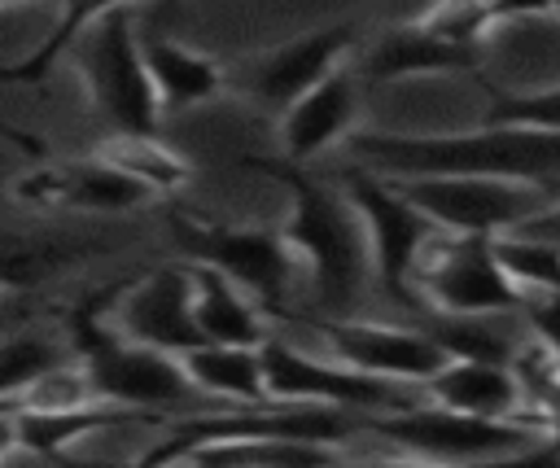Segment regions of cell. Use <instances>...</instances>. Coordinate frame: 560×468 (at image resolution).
<instances>
[{"mask_svg":"<svg viewBox=\"0 0 560 468\" xmlns=\"http://www.w3.org/2000/svg\"><path fill=\"white\" fill-rule=\"evenodd\" d=\"M350 153L376 175H494V179H560V131L486 122L459 136H394L359 131Z\"/></svg>","mask_w":560,"mask_h":468,"instance_id":"6da1fadb","label":"cell"},{"mask_svg":"<svg viewBox=\"0 0 560 468\" xmlns=\"http://www.w3.org/2000/svg\"><path fill=\"white\" fill-rule=\"evenodd\" d=\"M254 166L293 192V210H289V223L280 227V236L289 241L293 254H302L311 262L319 306L332 315L350 311V302L363 293V280L372 267L359 210L350 206V197H341L324 179L306 175L302 162L284 157V162H254Z\"/></svg>","mask_w":560,"mask_h":468,"instance_id":"7a4b0ae2","label":"cell"},{"mask_svg":"<svg viewBox=\"0 0 560 468\" xmlns=\"http://www.w3.org/2000/svg\"><path fill=\"white\" fill-rule=\"evenodd\" d=\"M74 346H79V367L101 402L114 407H136L149 416L162 411H201L210 398L184 376L179 359L153 346H140L122 337L114 324L96 315V302H88L74 319Z\"/></svg>","mask_w":560,"mask_h":468,"instance_id":"3957f363","label":"cell"},{"mask_svg":"<svg viewBox=\"0 0 560 468\" xmlns=\"http://www.w3.org/2000/svg\"><path fill=\"white\" fill-rule=\"evenodd\" d=\"M407 201H416L438 232L499 236L560 201L556 179H494V175H389Z\"/></svg>","mask_w":560,"mask_h":468,"instance_id":"277c9868","label":"cell"},{"mask_svg":"<svg viewBox=\"0 0 560 468\" xmlns=\"http://www.w3.org/2000/svg\"><path fill=\"white\" fill-rule=\"evenodd\" d=\"M359 424L424 459H512V455H534V442L547 437V429L534 420H521V416L490 420V416H468L442 402L376 411V416H363Z\"/></svg>","mask_w":560,"mask_h":468,"instance_id":"5b68a950","label":"cell"},{"mask_svg":"<svg viewBox=\"0 0 560 468\" xmlns=\"http://www.w3.org/2000/svg\"><path fill=\"white\" fill-rule=\"evenodd\" d=\"M79 74L96 105V114L109 122V131H158V96L140 57L136 22L127 4L101 13L79 39Z\"/></svg>","mask_w":560,"mask_h":468,"instance_id":"8992f818","label":"cell"},{"mask_svg":"<svg viewBox=\"0 0 560 468\" xmlns=\"http://www.w3.org/2000/svg\"><path fill=\"white\" fill-rule=\"evenodd\" d=\"M258 363H262V385L271 402H315V407H337L354 416L402 411L416 402L411 385L402 381L368 376L341 359H311L280 337L258 341Z\"/></svg>","mask_w":560,"mask_h":468,"instance_id":"52a82bcc","label":"cell"},{"mask_svg":"<svg viewBox=\"0 0 560 468\" xmlns=\"http://www.w3.org/2000/svg\"><path fill=\"white\" fill-rule=\"evenodd\" d=\"M341 188H346L350 206L363 219L368 258L376 267V280L385 284V293H394L398 302H407L411 297L416 258L438 236V223L416 201H407L389 175H376L368 166H346L341 171Z\"/></svg>","mask_w":560,"mask_h":468,"instance_id":"ba28073f","label":"cell"},{"mask_svg":"<svg viewBox=\"0 0 560 468\" xmlns=\"http://www.w3.org/2000/svg\"><path fill=\"white\" fill-rule=\"evenodd\" d=\"M411 289H424V297L446 315H481V311H521L525 293L508 280V271L494 258L490 236L464 232V236H433L411 271Z\"/></svg>","mask_w":560,"mask_h":468,"instance_id":"9c48e42d","label":"cell"},{"mask_svg":"<svg viewBox=\"0 0 560 468\" xmlns=\"http://www.w3.org/2000/svg\"><path fill=\"white\" fill-rule=\"evenodd\" d=\"M171 236L188 262H206V267L223 271L236 289H249L262 311H271V315L284 311L289 276H293V249L280 232L171 219Z\"/></svg>","mask_w":560,"mask_h":468,"instance_id":"30bf717a","label":"cell"},{"mask_svg":"<svg viewBox=\"0 0 560 468\" xmlns=\"http://www.w3.org/2000/svg\"><path fill=\"white\" fill-rule=\"evenodd\" d=\"M122 337L166 350V354H184L188 346L201 341L197 319H192V276L188 262L175 267H158L144 280H136L131 289H122L114 319H109Z\"/></svg>","mask_w":560,"mask_h":468,"instance_id":"8fae6325","label":"cell"},{"mask_svg":"<svg viewBox=\"0 0 560 468\" xmlns=\"http://www.w3.org/2000/svg\"><path fill=\"white\" fill-rule=\"evenodd\" d=\"M13 197L31 206H66V210H96V214H118L153 201V192L118 171L105 157H74V162H52L39 166L22 179H13Z\"/></svg>","mask_w":560,"mask_h":468,"instance_id":"7c38bea8","label":"cell"},{"mask_svg":"<svg viewBox=\"0 0 560 468\" xmlns=\"http://www.w3.org/2000/svg\"><path fill=\"white\" fill-rule=\"evenodd\" d=\"M319 328H324L332 359L368 376H385L402 385H424L451 359L429 332H407V328H385V324H346V319H324Z\"/></svg>","mask_w":560,"mask_h":468,"instance_id":"4fadbf2b","label":"cell"},{"mask_svg":"<svg viewBox=\"0 0 560 468\" xmlns=\"http://www.w3.org/2000/svg\"><path fill=\"white\" fill-rule=\"evenodd\" d=\"M354 44V31L350 26H324V31H306L280 48H271L267 57H258L245 74V87L271 105V109H284L293 96H302L306 87H315L328 70L341 66L346 48Z\"/></svg>","mask_w":560,"mask_h":468,"instance_id":"5bb4252c","label":"cell"},{"mask_svg":"<svg viewBox=\"0 0 560 468\" xmlns=\"http://www.w3.org/2000/svg\"><path fill=\"white\" fill-rule=\"evenodd\" d=\"M354 74L346 66L328 70L315 87H306L302 96H293L284 105V122H280V140H284V157L289 162H306L315 153H324L337 136L350 131L354 122Z\"/></svg>","mask_w":560,"mask_h":468,"instance_id":"9a60e30c","label":"cell"},{"mask_svg":"<svg viewBox=\"0 0 560 468\" xmlns=\"http://www.w3.org/2000/svg\"><path fill=\"white\" fill-rule=\"evenodd\" d=\"M429 398L468 416H490V420H516L525 407L521 381L512 363H486V359H446L429 381Z\"/></svg>","mask_w":560,"mask_h":468,"instance_id":"2e32d148","label":"cell"},{"mask_svg":"<svg viewBox=\"0 0 560 468\" xmlns=\"http://www.w3.org/2000/svg\"><path fill=\"white\" fill-rule=\"evenodd\" d=\"M481 48H468V44H451V39H438L433 31H424L420 22H407V26H394L385 31L359 74L372 79V83H389V79H411V74H442V70H472Z\"/></svg>","mask_w":560,"mask_h":468,"instance_id":"e0dca14e","label":"cell"},{"mask_svg":"<svg viewBox=\"0 0 560 468\" xmlns=\"http://www.w3.org/2000/svg\"><path fill=\"white\" fill-rule=\"evenodd\" d=\"M13 446L31 455H61L70 442L114 429V424H136V420H158L136 407H114V402H79V407H13Z\"/></svg>","mask_w":560,"mask_h":468,"instance_id":"ac0fdd59","label":"cell"},{"mask_svg":"<svg viewBox=\"0 0 560 468\" xmlns=\"http://www.w3.org/2000/svg\"><path fill=\"white\" fill-rule=\"evenodd\" d=\"M184 376L206 394L223 398L232 407H271L262 385L258 346H228V341H197L184 354H175Z\"/></svg>","mask_w":560,"mask_h":468,"instance_id":"d6986e66","label":"cell"},{"mask_svg":"<svg viewBox=\"0 0 560 468\" xmlns=\"http://www.w3.org/2000/svg\"><path fill=\"white\" fill-rule=\"evenodd\" d=\"M188 276H192V319H197L201 341L258 346L267 337L258 306L223 271H214L206 262H188Z\"/></svg>","mask_w":560,"mask_h":468,"instance_id":"ffe728a7","label":"cell"},{"mask_svg":"<svg viewBox=\"0 0 560 468\" xmlns=\"http://www.w3.org/2000/svg\"><path fill=\"white\" fill-rule=\"evenodd\" d=\"M140 57H144V70H149V83H153V96L162 109L201 105V101L219 96V87H223V74L210 57H201L166 35L140 39Z\"/></svg>","mask_w":560,"mask_h":468,"instance_id":"44dd1931","label":"cell"},{"mask_svg":"<svg viewBox=\"0 0 560 468\" xmlns=\"http://www.w3.org/2000/svg\"><path fill=\"white\" fill-rule=\"evenodd\" d=\"M332 451L328 442L289 437V433H214L188 442L175 459L192 464H324Z\"/></svg>","mask_w":560,"mask_h":468,"instance_id":"7402d4cb","label":"cell"},{"mask_svg":"<svg viewBox=\"0 0 560 468\" xmlns=\"http://www.w3.org/2000/svg\"><path fill=\"white\" fill-rule=\"evenodd\" d=\"M96 157L114 162L118 171H127L131 179H140L153 197L158 192H175L184 179H188V166L179 162V153H171L158 131H109L101 144H96Z\"/></svg>","mask_w":560,"mask_h":468,"instance_id":"603a6c76","label":"cell"},{"mask_svg":"<svg viewBox=\"0 0 560 468\" xmlns=\"http://www.w3.org/2000/svg\"><path fill=\"white\" fill-rule=\"evenodd\" d=\"M118 4H131V0H61V9H57V17H52V26L39 35V44L26 52V57H18L13 66H4L0 70V79H13V83H39L44 79V70L101 17V13H109V9H118Z\"/></svg>","mask_w":560,"mask_h":468,"instance_id":"cb8c5ba5","label":"cell"},{"mask_svg":"<svg viewBox=\"0 0 560 468\" xmlns=\"http://www.w3.org/2000/svg\"><path fill=\"white\" fill-rule=\"evenodd\" d=\"M503 311H481V315H446L433 319L424 332L451 354V359H486V363H512L521 341L499 324Z\"/></svg>","mask_w":560,"mask_h":468,"instance_id":"d4e9b609","label":"cell"},{"mask_svg":"<svg viewBox=\"0 0 560 468\" xmlns=\"http://www.w3.org/2000/svg\"><path fill=\"white\" fill-rule=\"evenodd\" d=\"M499 267L508 271V280L534 297V293H551L560 297V245L547 236H529V232H499L490 236Z\"/></svg>","mask_w":560,"mask_h":468,"instance_id":"484cf974","label":"cell"},{"mask_svg":"<svg viewBox=\"0 0 560 468\" xmlns=\"http://www.w3.org/2000/svg\"><path fill=\"white\" fill-rule=\"evenodd\" d=\"M61 363V350L39 332L0 337V398H18L39 372Z\"/></svg>","mask_w":560,"mask_h":468,"instance_id":"4316f807","label":"cell"},{"mask_svg":"<svg viewBox=\"0 0 560 468\" xmlns=\"http://www.w3.org/2000/svg\"><path fill=\"white\" fill-rule=\"evenodd\" d=\"M424 31H433L438 39H451V44H468V48H481V35L490 31V0H438L424 17H416Z\"/></svg>","mask_w":560,"mask_h":468,"instance_id":"83f0119b","label":"cell"},{"mask_svg":"<svg viewBox=\"0 0 560 468\" xmlns=\"http://www.w3.org/2000/svg\"><path fill=\"white\" fill-rule=\"evenodd\" d=\"M486 122H521V127L560 131V83L542 92H494Z\"/></svg>","mask_w":560,"mask_h":468,"instance_id":"f1b7e54d","label":"cell"},{"mask_svg":"<svg viewBox=\"0 0 560 468\" xmlns=\"http://www.w3.org/2000/svg\"><path fill=\"white\" fill-rule=\"evenodd\" d=\"M521 311L529 315V324L538 328V341L547 346L551 363H556V376H560V297L551 293H534L521 302Z\"/></svg>","mask_w":560,"mask_h":468,"instance_id":"f546056e","label":"cell"},{"mask_svg":"<svg viewBox=\"0 0 560 468\" xmlns=\"http://www.w3.org/2000/svg\"><path fill=\"white\" fill-rule=\"evenodd\" d=\"M516 232H529V236H547V241H556V245H560V201H551L542 214H534V219L516 223Z\"/></svg>","mask_w":560,"mask_h":468,"instance_id":"4dcf8cb0","label":"cell"},{"mask_svg":"<svg viewBox=\"0 0 560 468\" xmlns=\"http://www.w3.org/2000/svg\"><path fill=\"white\" fill-rule=\"evenodd\" d=\"M551 13V0H490V17H534Z\"/></svg>","mask_w":560,"mask_h":468,"instance_id":"1f68e13d","label":"cell"},{"mask_svg":"<svg viewBox=\"0 0 560 468\" xmlns=\"http://www.w3.org/2000/svg\"><path fill=\"white\" fill-rule=\"evenodd\" d=\"M18 4H26V0H0V13H4V9H18Z\"/></svg>","mask_w":560,"mask_h":468,"instance_id":"d6a6232c","label":"cell"},{"mask_svg":"<svg viewBox=\"0 0 560 468\" xmlns=\"http://www.w3.org/2000/svg\"><path fill=\"white\" fill-rule=\"evenodd\" d=\"M551 13H560V0H551Z\"/></svg>","mask_w":560,"mask_h":468,"instance_id":"836d02e7","label":"cell"}]
</instances>
